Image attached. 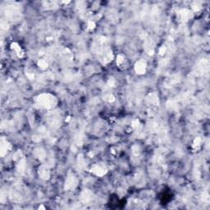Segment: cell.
<instances>
[{"instance_id": "cell-9", "label": "cell", "mask_w": 210, "mask_h": 210, "mask_svg": "<svg viewBox=\"0 0 210 210\" xmlns=\"http://www.w3.org/2000/svg\"><path fill=\"white\" fill-rule=\"evenodd\" d=\"M35 155H36V157L38 158L44 159V158L45 156V153H44V150H42V149H38V150L35 152Z\"/></svg>"}, {"instance_id": "cell-4", "label": "cell", "mask_w": 210, "mask_h": 210, "mask_svg": "<svg viewBox=\"0 0 210 210\" xmlns=\"http://www.w3.org/2000/svg\"><path fill=\"white\" fill-rule=\"evenodd\" d=\"M135 71L139 74H143L145 72V62L143 61H140L135 65Z\"/></svg>"}, {"instance_id": "cell-3", "label": "cell", "mask_w": 210, "mask_h": 210, "mask_svg": "<svg viewBox=\"0 0 210 210\" xmlns=\"http://www.w3.org/2000/svg\"><path fill=\"white\" fill-rule=\"evenodd\" d=\"M39 175L43 179H48L49 177V171L48 167H46L45 166H41L39 169Z\"/></svg>"}, {"instance_id": "cell-1", "label": "cell", "mask_w": 210, "mask_h": 210, "mask_svg": "<svg viewBox=\"0 0 210 210\" xmlns=\"http://www.w3.org/2000/svg\"><path fill=\"white\" fill-rule=\"evenodd\" d=\"M36 104L41 108H52L57 104V99L54 96L49 94H42L36 98Z\"/></svg>"}, {"instance_id": "cell-6", "label": "cell", "mask_w": 210, "mask_h": 210, "mask_svg": "<svg viewBox=\"0 0 210 210\" xmlns=\"http://www.w3.org/2000/svg\"><path fill=\"white\" fill-rule=\"evenodd\" d=\"M75 183V177H73V175H71L69 177H67V181L65 182V189L66 190H69L71 189L73 185Z\"/></svg>"}, {"instance_id": "cell-5", "label": "cell", "mask_w": 210, "mask_h": 210, "mask_svg": "<svg viewBox=\"0 0 210 210\" xmlns=\"http://www.w3.org/2000/svg\"><path fill=\"white\" fill-rule=\"evenodd\" d=\"M11 148L10 144L8 142L7 140H2V143H1V151H2V156H3L5 153H7L8 152V150Z\"/></svg>"}, {"instance_id": "cell-7", "label": "cell", "mask_w": 210, "mask_h": 210, "mask_svg": "<svg viewBox=\"0 0 210 210\" xmlns=\"http://www.w3.org/2000/svg\"><path fill=\"white\" fill-rule=\"evenodd\" d=\"M91 196H92V194H91L90 192L88 191H86L82 193V195H81V199H82V200L85 201V202H88V201L90 200Z\"/></svg>"}, {"instance_id": "cell-2", "label": "cell", "mask_w": 210, "mask_h": 210, "mask_svg": "<svg viewBox=\"0 0 210 210\" xmlns=\"http://www.w3.org/2000/svg\"><path fill=\"white\" fill-rule=\"evenodd\" d=\"M91 172H93L95 174H96L97 176H103L106 173V169L104 167H103L102 166H99V165H95L92 167L91 169Z\"/></svg>"}, {"instance_id": "cell-10", "label": "cell", "mask_w": 210, "mask_h": 210, "mask_svg": "<svg viewBox=\"0 0 210 210\" xmlns=\"http://www.w3.org/2000/svg\"><path fill=\"white\" fill-rule=\"evenodd\" d=\"M39 67H42V68H46L47 67V63L44 61H39Z\"/></svg>"}, {"instance_id": "cell-8", "label": "cell", "mask_w": 210, "mask_h": 210, "mask_svg": "<svg viewBox=\"0 0 210 210\" xmlns=\"http://www.w3.org/2000/svg\"><path fill=\"white\" fill-rule=\"evenodd\" d=\"M12 48L14 49L16 52L17 53V55L19 56V57H21L22 56V54H23V52H22V50H21V48H20V46L18 44H12Z\"/></svg>"}]
</instances>
